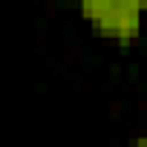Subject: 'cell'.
<instances>
[{
    "label": "cell",
    "mask_w": 147,
    "mask_h": 147,
    "mask_svg": "<svg viewBox=\"0 0 147 147\" xmlns=\"http://www.w3.org/2000/svg\"><path fill=\"white\" fill-rule=\"evenodd\" d=\"M78 12L101 38L130 43L141 35L147 0H81Z\"/></svg>",
    "instance_id": "obj_1"
},
{
    "label": "cell",
    "mask_w": 147,
    "mask_h": 147,
    "mask_svg": "<svg viewBox=\"0 0 147 147\" xmlns=\"http://www.w3.org/2000/svg\"><path fill=\"white\" fill-rule=\"evenodd\" d=\"M127 147H147V130H144V133H141V136H138L136 141H130Z\"/></svg>",
    "instance_id": "obj_2"
}]
</instances>
